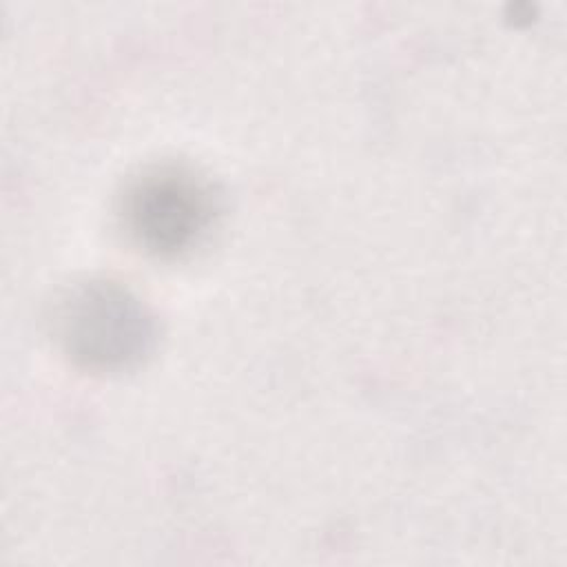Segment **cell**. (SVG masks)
Returning <instances> with one entry per match:
<instances>
[{"label":"cell","mask_w":567,"mask_h":567,"mask_svg":"<svg viewBox=\"0 0 567 567\" xmlns=\"http://www.w3.org/2000/svg\"><path fill=\"white\" fill-rule=\"evenodd\" d=\"M221 210L213 182L190 164L159 162L131 177L120 197L126 235L144 252L177 259L199 248Z\"/></svg>","instance_id":"obj_2"},{"label":"cell","mask_w":567,"mask_h":567,"mask_svg":"<svg viewBox=\"0 0 567 567\" xmlns=\"http://www.w3.org/2000/svg\"><path fill=\"white\" fill-rule=\"evenodd\" d=\"M53 332L62 352L89 372H126L155 348L157 321L124 284L89 279L71 286L53 310Z\"/></svg>","instance_id":"obj_1"}]
</instances>
